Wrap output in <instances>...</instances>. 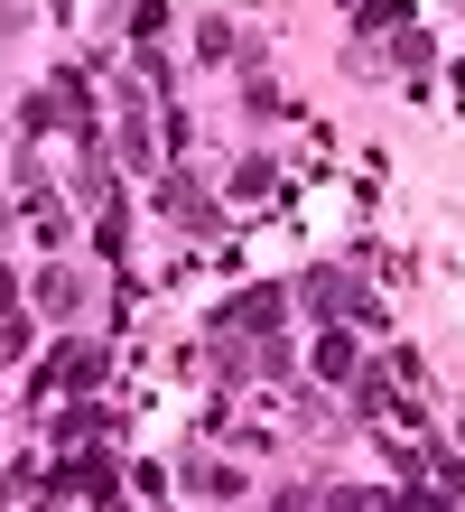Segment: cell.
I'll return each mask as SVG.
<instances>
[{"mask_svg":"<svg viewBox=\"0 0 465 512\" xmlns=\"http://www.w3.org/2000/svg\"><path fill=\"white\" fill-rule=\"evenodd\" d=\"M307 298H317V308H326V317H354V326L372 317V298H363V289L345 280V270H317V280H307Z\"/></svg>","mask_w":465,"mask_h":512,"instance_id":"cell-1","label":"cell"},{"mask_svg":"<svg viewBox=\"0 0 465 512\" xmlns=\"http://www.w3.org/2000/svg\"><path fill=\"white\" fill-rule=\"evenodd\" d=\"M317 373L345 382V373H354V336H326V345H317Z\"/></svg>","mask_w":465,"mask_h":512,"instance_id":"cell-2","label":"cell"},{"mask_svg":"<svg viewBox=\"0 0 465 512\" xmlns=\"http://www.w3.org/2000/svg\"><path fill=\"white\" fill-rule=\"evenodd\" d=\"M38 298H47L56 317H66V308H75V270H47V280H38Z\"/></svg>","mask_w":465,"mask_h":512,"instance_id":"cell-3","label":"cell"},{"mask_svg":"<svg viewBox=\"0 0 465 512\" xmlns=\"http://www.w3.org/2000/svg\"><path fill=\"white\" fill-rule=\"evenodd\" d=\"M196 494L224 503V494H242V475H233V466H196Z\"/></svg>","mask_w":465,"mask_h":512,"instance_id":"cell-4","label":"cell"},{"mask_svg":"<svg viewBox=\"0 0 465 512\" xmlns=\"http://www.w3.org/2000/svg\"><path fill=\"white\" fill-rule=\"evenodd\" d=\"M0 308H10V270H0Z\"/></svg>","mask_w":465,"mask_h":512,"instance_id":"cell-5","label":"cell"},{"mask_svg":"<svg viewBox=\"0 0 465 512\" xmlns=\"http://www.w3.org/2000/svg\"><path fill=\"white\" fill-rule=\"evenodd\" d=\"M0 224H10V215H0Z\"/></svg>","mask_w":465,"mask_h":512,"instance_id":"cell-6","label":"cell"}]
</instances>
